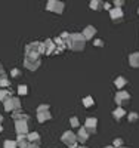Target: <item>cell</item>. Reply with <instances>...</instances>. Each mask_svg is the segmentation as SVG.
<instances>
[{
  "label": "cell",
  "mask_w": 139,
  "mask_h": 148,
  "mask_svg": "<svg viewBox=\"0 0 139 148\" xmlns=\"http://www.w3.org/2000/svg\"><path fill=\"white\" fill-rule=\"evenodd\" d=\"M52 119V114L49 113V111H42V113H37V120H39L40 123H45L47 120Z\"/></svg>",
  "instance_id": "17"
},
{
  "label": "cell",
  "mask_w": 139,
  "mask_h": 148,
  "mask_svg": "<svg viewBox=\"0 0 139 148\" xmlns=\"http://www.w3.org/2000/svg\"><path fill=\"white\" fill-rule=\"evenodd\" d=\"M95 34H96V28H95L93 25H87V27L83 30V33H81V36L84 37L86 40H90V39H93Z\"/></svg>",
  "instance_id": "12"
},
{
  "label": "cell",
  "mask_w": 139,
  "mask_h": 148,
  "mask_svg": "<svg viewBox=\"0 0 139 148\" xmlns=\"http://www.w3.org/2000/svg\"><path fill=\"white\" fill-rule=\"evenodd\" d=\"M61 139H62V142H64L68 148H75V147H77V138H75L74 132H70V130L64 132V135H62Z\"/></svg>",
  "instance_id": "4"
},
{
  "label": "cell",
  "mask_w": 139,
  "mask_h": 148,
  "mask_svg": "<svg viewBox=\"0 0 139 148\" xmlns=\"http://www.w3.org/2000/svg\"><path fill=\"white\" fill-rule=\"evenodd\" d=\"M15 130L18 135H28V123L27 121H15Z\"/></svg>",
  "instance_id": "9"
},
{
  "label": "cell",
  "mask_w": 139,
  "mask_h": 148,
  "mask_svg": "<svg viewBox=\"0 0 139 148\" xmlns=\"http://www.w3.org/2000/svg\"><path fill=\"white\" fill-rule=\"evenodd\" d=\"M93 104H95V101H93V98H92V96H86V98H83V105H84L86 108L93 107Z\"/></svg>",
  "instance_id": "22"
},
{
  "label": "cell",
  "mask_w": 139,
  "mask_h": 148,
  "mask_svg": "<svg viewBox=\"0 0 139 148\" xmlns=\"http://www.w3.org/2000/svg\"><path fill=\"white\" fill-rule=\"evenodd\" d=\"M0 89H2V86H0Z\"/></svg>",
  "instance_id": "45"
},
{
  "label": "cell",
  "mask_w": 139,
  "mask_h": 148,
  "mask_svg": "<svg viewBox=\"0 0 139 148\" xmlns=\"http://www.w3.org/2000/svg\"><path fill=\"white\" fill-rule=\"evenodd\" d=\"M130 101V95L129 92H126V90H118L117 95H116V102L118 107H124V104H127Z\"/></svg>",
  "instance_id": "6"
},
{
  "label": "cell",
  "mask_w": 139,
  "mask_h": 148,
  "mask_svg": "<svg viewBox=\"0 0 139 148\" xmlns=\"http://www.w3.org/2000/svg\"><path fill=\"white\" fill-rule=\"evenodd\" d=\"M43 46H45V55H52V53H55V51H56V46H55V43H53L52 39L45 40V42H43Z\"/></svg>",
  "instance_id": "8"
},
{
  "label": "cell",
  "mask_w": 139,
  "mask_h": 148,
  "mask_svg": "<svg viewBox=\"0 0 139 148\" xmlns=\"http://www.w3.org/2000/svg\"><path fill=\"white\" fill-rule=\"evenodd\" d=\"M2 121H3V116L0 114V125H2Z\"/></svg>",
  "instance_id": "39"
},
{
  "label": "cell",
  "mask_w": 139,
  "mask_h": 148,
  "mask_svg": "<svg viewBox=\"0 0 139 148\" xmlns=\"http://www.w3.org/2000/svg\"><path fill=\"white\" fill-rule=\"evenodd\" d=\"M27 148H40V145L39 144H28Z\"/></svg>",
  "instance_id": "36"
},
{
  "label": "cell",
  "mask_w": 139,
  "mask_h": 148,
  "mask_svg": "<svg viewBox=\"0 0 139 148\" xmlns=\"http://www.w3.org/2000/svg\"><path fill=\"white\" fill-rule=\"evenodd\" d=\"M27 139H28V144H40V135L37 132H31L27 135Z\"/></svg>",
  "instance_id": "16"
},
{
  "label": "cell",
  "mask_w": 139,
  "mask_h": 148,
  "mask_svg": "<svg viewBox=\"0 0 139 148\" xmlns=\"http://www.w3.org/2000/svg\"><path fill=\"white\" fill-rule=\"evenodd\" d=\"M3 104H5V110H6V111H14V104H12V98H9V99H8V101H5Z\"/></svg>",
  "instance_id": "26"
},
{
  "label": "cell",
  "mask_w": 139,
  "mask_h": 148,
  "mask_svg": "<svg viewBox=\"0 0 139 148\" xmlns=\"http://www.w3.org/2000/svg\"><path fill=\"white\" fill-rule=\"evenodd\" d=\"M121 148H129V147H124V145H123V147H121Z\"/></svg>",
  "instance_id": "42"
},
{
  "label": "cell",
  "mask_w": 139,
  "mask_h": 148,
  "mask_svg": "<svg viewBox=\"0 0 139 148\" xmlns=\"http://www.w3.org/2000/svg\"><path fill=\"white\" fill-rule=\"evenodd\" d=\"M9 98H12V92L10 90H6V89H0V101L5 102L8 101Z\"/></svg>",
  "instance_id": "20"
},
{
  "label": "cell",
  "mask_w": 139,
  "mask_h": 148,
  "mask_svg": "<svg viewBox=\"0 0 139 148\" xmlns=\"http://www.w3.org/2000/svg\"><path fill=\"white\" fill-rule=\"evenodd\" d=\"M65 46L70 47L71 51L80 52V51H83L84 46H86V39L81 36V33H73V34H70L68 40L65 42Z\"/></svg>",
  "instance_id": "1"
},
{
  "label": "cell",
  "mask_w": 139,
  "mask_h": 148,
  "mask_svg": "<svg viewBox=\"0 0 139 148\" xmlns=\"http://www.w3.org/2000/svg\"><path fill=\"white\" fill-rule=\"evenodd\" d=\"M10 76H12V77H19V76H21V71H19L18 68H14V70L10 71Z\"/></svg>",
  "instance_id": "34"
},
{
  "label": "cell",
  "mask_w": 139,
  "mask_h": 148,
  "mask_svg": "<svg viewBox=\"0 0 139 148\" xmlns=\"http://www.w3.org/2000/svg\"><path fill=\"white\" fill-rule=\"evenodd\" d=\"M9 80L6 79V77H2L0 79V86H2V89H5V88H9Z\"/></svg>",
  "instance_id": "29"
},
{
  "label": "cell",
  "mask_w": 139,
  "mask_h": 148,
  "mask_svg": "<svg viewBox=\"0 0 139 148\" xmlns=\"http://www.w3.org/2000/svg\"><path fill=\"white\" fill-rule=\"evenodd\" d=\"M64 9H65L64 2H59V0H49L46 5V10L53 12V14H58V15H61L64 12Z\"/></svg>",
  "instance_id": "3"
},
{
  "label": "cell",
  "mask_w": 139,
  "mask_h": 148,
  "mask_svg": "<svg viewBox=\"0 0 139 148\" xmlns=\"http://www.w3.org/2000/svg\"><path fill=\"white\" fill-rule=\"evenodd\" d=\"M138 14H139V9H138Z\"/></svg>",
  "instance_id": "44"
},
{
  "label": "cell",
  "mask_w": 139,
  "mask_h": 148,
  "mask_svg": "<svg viewBox=\"0 0 139 148\" xmlns=\"http://www.w3.org/2000/svg\"><path fill=\"white\" fill-rule=\"evenodd\" d=\"M105 148H114V147H112V145H108V147H105Z\"/></svg>",
  "instance_id": "40"
},
{
  "label": "cell",
  "mask_w": 139,
  "mask_h": 148,
  "mask_svg": "<svg viewBox=\"0 0 139 148\" xmlns=\"http://www.w3.org/2000/svg\"><path fill=\"white\" fill-rule=\"evenodd\" d=\"M96 126H98V120L95 117H89L86 120V125H84V129L87 130V133H96Z\"/></svg>",
  "instance_id": "7"
},
{
  "label": "cell",
  "mask_w": 139,
  "mask_h": 148,
  "mask_svg": "<svg viewBox=\"0 0 139 148\" xmlns=\"http://www.w3.org/2000/svg\"><path fill=\"white\" fill-rule=\"evenodd\" d=\"M18 93H19L21 96L27 95V93H28V88H27L25 84H19V86H18Z\"/></svg>",
  "instance_id": "25"
},
{
  "label": "cell",
  "mask_w": 139,
  "mask_h": 148,
  "mask_svg": "<svg viewBox=\"0 0 139 148\" xmlns=\"http://www.w3.org/2000/svg\"><path fill=\"white\" fill-rule=\"evenodd\" d=\"M114 8H117V9H123V6H124V2L123 0H114Z\"/></svg>",
  "instance_id": "32"
},
{
  "label": "cell",
  "mask_w": 139,
  "mask_h": 148,
  "mask_svg": "<svg viewBox=\"0 0 139 148\" xmlns=\"http://www.w3.org/2000/svg\"><path fill=\"white\" fill-rule=\"evenodd\" d=\"M12 104H14V111H21V101L18 98L12 96Z\"/></svg>",
  "instance_id": "23"
},
{
  "label": "cell",
  "mask_w": 139,
  "mask_h": 148,
  "mask_svg": "<svg viewBox=\"0 0 139 148\" xmlns=\"http://www.w3.org/2000/svg\"><path fill=\"white\" fill-rule=\"evenodd\" d=\"M104 9H111V6H110V3H107V2H104Z\"/></svg>",
  "instance_id": "38"
},
{
  "label": "cell",
  "mask_w": 139,
  "mask_h": 148,
  "mask_svg": "<svg viewBox=\"0 0 139 148\" xmlns=\"http://www.w3.org/2000/svg\"><path fill=\"white\" fill-rule=\"evenodd\" d=\"M75 138H77V142L86 144L87 139H89V133H87V130H86L84 127H80L79 132H77V135H75Z\"/></svg>",
  "instance_id": "10"
},
{
  "label": "cell",
  "mask_w": 139,
  "mask_h": 148,
  "mask_svg": "<svg viewBox=\"0 0 139 148\" xmlns=\"http://www.w3.org/2000/svg\"><path fill=\"white\" fill-rule=\"evenodd\" d=\"M2 77H6V76H5V70H3V67H0V79H2Z\"/></svg>",
  "instance_id": "37"
},
{
  "label": "cell",
  "mask_w": 139,
  "mask_h": 148,
  "mask_svg": "<svg viewBox=\"0 0 139 148\" xmlns=\"http://www.w3.org/2000/svg\"><path fill=\"white\" fill-rule=\"evenodd\" d=\"M3 148H18V145H16V142H15V141L8 139V141H5V144H3Z\"/></svg>",
  "instance_id": "24"
},
{
  "label": "cell",
  "mask_w": 139,
  "mask_h": 148,
  "mask_svg": "<svg viewBox=\"0 0 139 148\" xmlns=\"http://www.w3.org/2000/svg\"><path fill=\"white\" fill-rule=\"evenodd\" d=\"M70 125H71L73 127H79V126H80V121H79L77 117H71V119H70Z\"/></svg>",
  "instance_id": "28"
},
{
  "label": "cell",
  "mask_w": 139,
  "mask_h": 148,
  "mask_svg": "<svg viewBox=\"0 0 139 148\" xmlns=\"http://www.w3.org/2000/svg\"><path fill=\"white\" fill-rule=\"evenodd\" d=\"M123 139L121 138H116L114 141H112V147H114V148H121L123 147Z\"/></svg>",
  "instance_id": "27"
},
{
  "label": "cell",
  "mask_w": 139,
  "mask_h": 148,
  "mask_svg": "<svg viewBox=\"0 0 139 148\" xmlns=\"http://www.w3.org/2000/svg\"><path fill=\"white\" fill-rule=\"evenodd\" d=\"M112 116H114L116 120H120V119H123L126 116V110L123 107H118V108H116L114 111H112Z\"/></svg>",
  "instance_id": "18"
},
{
  "label": "cell",
  "mask_w": 139,
  "mask_h": 148,
  "mask_svg": "<svg viewBox=\"0 0 139 148\" xmlns=\"http://www.w3.org/2000/svg\"><path fill=\"white\" fill-rule=\"evenodd\" d=\"M3 130V127H2V125H0V132H2Z\"/></svg>",
  "instance_id": "41"
},
{
  "label": "cell",
  "mask_w": 139,
  "mask_h": 148,
  "mask_svg": "<svg viewBox=\"0 0 139 148\" xmlns=\"http://www.w3.org/2000/svg\"><path fill=\"white\" fill-rule=\"evenodd\" d=\"M79 148H87V147H79Z\"/></svg>",
  "instance_id": "43"
},
{
  "label": "cell",
  "mask_w": 139,
  "mask_h": 148,
  "mask_svg": "<svg viewBox=\"0 0 139 148\" xmlns=\"http://www.w3.org/2000/svg\"><path fill=\"white\" fill-rule=\"evenodd\" d=\"M129 64H130V67H133V68H139V52L130 53V56H129Z\"/></svg>",
  "instance_id": "15"
},
{
  "label": "cell",
  "mask_w": 139,
  "mask_h": 148,
  "mask_svg": "<svg viewBox=\"0 0 139 148\" xmlns=\"http://www.w3.org/2000/svg\"><path fill=\"white\" fill-rule=\"evenodd\" d=\"M12 117H14L15 121H27L28 123V116L27 114H24L22 111H14V114H12Z\"/></svg>",
  "instance_id": "14"
},
{
  "label": "cell",
  "mask_w": 139,
  "mask_h": 148,
  "mask_svg": "<svg viewBox=\"0 0 139 148\" xmlns=\"http://www.w3.org/2000/svg\"><path fill=\"white\" fill-rule=\"evenodd\" d=\"M49 105L47 104H42V105H39L37 107V113H42V111H49Z\"/></svg>",
  "instance_id": "30"
},
{
  "label": "cell",
  "mask_w": 139,
  "mask_h": 148,
  "mask_svg": "<svg viewBox=\"0 0 139 148\" xmlns=\"http://www.w3.org/2000/svg\"><path fill=\"white\" fill-rule=\"evenodd\" d=\"M93 43H95V46H98V47H102V46H104V42L101 40V39H96Z\"/></svg>",
  "instance_id": "35"
},
{
  "label": "cell",
  "mask_w": 139,
  "mask_h": 148,
  "mask_svg": "<svg viewBox=\"0 0 139 148\" xmlns=\"http://www.w3.org/2000/svg\"><path fill=\"white\" fill-rule=\"evenodd\" d=\"M42 53H45V46L40 42H33V43L27 45V47H25V56H37V58H40Z\"/></svg>",
  "instance_id": "2"
},
{
  "label": "cell",
  "mask_w": 139,
  "mask_h": 148,
  "mask_svg": "<svg viewBox=\"0 0 139 148\" xmlns=\"http://www.w3.org/2000/svg\"><path fill=\"white\" fill-rule=\"evenodd\" d=\"M127 117H129V121H132V123H133V121H136V120L139 119V114H138V113H129V116H127Z\"/></svg>",
  "instance_id": "31"
},
{
  "label": "cell",
  "mask_w": 139,
  "mask_h": 148,
  "mask_svg": "<svg viewBox=\"0 0 139 148\" xmlns=\"http://www.w3.org/2000/svg\"><path fill=\"white\" fill-rule=\"evenodd\" d=\"M40 64H42L40 58H37V56H25L24 65H25V68H27V70H30V71H36L37 68L40 67Z\"/></svg>",
  "instance_id": "5"
},
{
  "label": "cell",
  "mask_w": 139,
  "mask_h": 148,
  "mask_svg": "<svg viewBox=\"0 0 139 148\" xmlns=\"http://www.w3.org/2000/svg\"><path fill=\"white\" fill-rule=\"evenodd\" d=\"M16 145L18 148H27L28 147V139H27V135H18L16 138Z\"/></svg>",
  "instance_id": "13"
},
{
  "label": "cell",
  "mask_w": 139,
  "mask_h": 148,
  "mask_svg": "<svg viewBox=\"0 0 139 148\" xmlns=\"http://www.w3.org/2000/svg\"><path fill=\"white\" fill-rule=\"evenodd\" d=\"M90 9L92 10H102L104 9V2H101V0H92L89 3Z\"/></svg>",
  "instance_id": "19"
},
{
  "label": "cell",
  "mask_w": 139,
  "mask_h": 148,
  "mask_svg": "<svg viewBox=\"0 0 139 148\" xmlns=\"http://www.w3.org/2000/svg\"><path fill=\"white\" fill-rule=\"evenodd\" d=\"M110 16H111V19L112 21H120V19H123V16H124V14H123V9H117V8H112V9H110Z\"/></svg>",
  "instance_id": "11"
},
{
  "label": "cell",
  "mask_w": 139,
  "mask_h": 148,
  "mask_svg": "<svg viewBox=\"0 0 139 148\" xmlns=\"http://www.w3.org/2000/svg\"><path fill=\"white\" fill-rule=\"evenodd\" d=\"M126 83H127V80H126L123 76H120V77H117V79L114 80V84L117 86V88H118L120 90H123V88L126 86Z\"/></svg>",
  "instance_id": "21"
},
{
  "label": "cell",
  "mask_w": 139,
  "mask_h": 148,
  "mask_svg": "<svg viewBox=\"0 0 139 148\" xmlns=\"http://www.w3.org/2000/svg\"><path fill=\"white\" fill-rule=\"evenodd\" d=\"M68 37H70V33H67V31H64V33H62V34H61V37H59V39H61L62 42H64V43H65V42L68 40Z\"/></svg>",
  "instance_id": "33"
}]
</instances>
